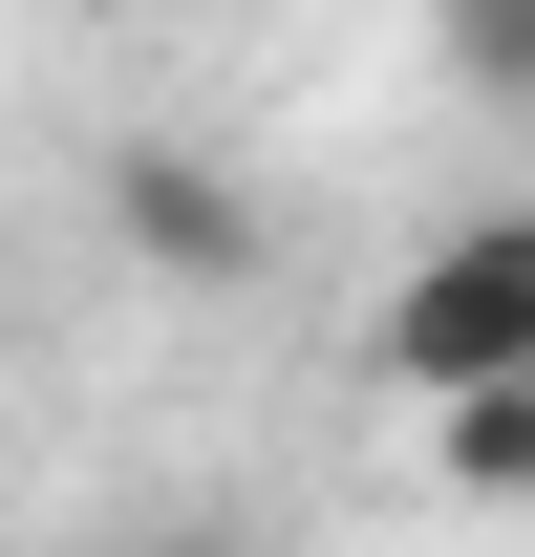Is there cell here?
I'll use <instances>...</instances> for the list:
<instances>
[{
    "mask_svg": "<svg viewBox=\"0 0 535 557\" xmlns=\"http://www.w3.org/2000/svg\"><path fill=\"white\" fill-rule=\"evenodd\" d=\"M364 364H386V408H493V386H535V214L428 236V258L386 278Z\"/></svg>",
    "mask_w": 535,
    "mask_h": 557,
    "instance_id": "cell-1",
    "label": "cell"
},
{
    "mask_svg": "<svg viewBox=\"0 0 535 557\" xmlns=\"http://www.w3.org/2000/svg\"><path fill=\"white\" fill-rule=\"evenodd\" d=\"M86 194H108V236H129V258L172 278V300H236V278L278 258V214H258V172H236V150H194V129H129L108 172H86Z\"/></svg>",
    "mask_w": 535,
    "mask_h": 557,
    "instance_id": "cell-2",
    "label": "cell"
},
{
    "mask_svg": "<svg viewBox=\"0 0 535 557\" xmlns=\"http://www.w3.org/2000/svg\"><path fill=\"white\" fill-rule=\"evenodd\" d=\"M428 65H450L471 108H514V129H535V0H450V22H428Z\"/></svg>",
    "mask_w": 535,
    "mask_h": 557,
    "instance_id": "cell-3",
    "label": "cell"
},
{
    "mask_svg": "<svg viewBox=\"0 0 535 557\" xmlns=\"http://www.w3.org/2000/svg\"><path fill=\"white\" fill-rule=\"evenodd\" d=\"M428 472H450V493H535V386H493V408H428Z\"/></svg>",
    "mask_w": 535,
    "mask_h": 557,
    "instance_id": "cell-4",
    "label": "cell"
},
{
    "mask_svg": "<svg viewBox=\"0 0 535 557\" xmlns=\"http://www.w3.org/2000/svg\"><path fill=\"white\" fill-rule=\"evenodd\" d=\"M172 557H236V536H172Z\"/></svg>",
    "mask_w": 535,
    "mask_h": 557,
    "instance_id": "cell-5",
    "label": "cell"
}]
</instances>
